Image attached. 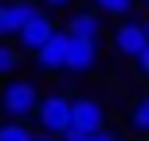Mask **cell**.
Returning <instances> with one entry per match:
<instances>
[{"label":"cell","mask_w":149,"mask_h":141,"mask_svg":"<svg viewBox=\"0 0 149 141\" xmlns=\"http://www.w3.org/2000/svg\"><path fill=\"white\" fill-rule=\"evenodd\" d=\"M36 102H39V90H36V82H28V78H12L4 86V94H0L4 114H12V118H20V122L36 114Z\"/></svg>","instance_id":"obj_1"},{"label":"cell","mask_w":149,"mask_h":141,"mask_svg":"<svg viewBox=\"0 0 149 141\" xmlns=\"http://www.w3.org/2000/svg\"><path fill=\"white\" fill-rule=\"evenodd\" d=\"M36 118H39V129H47V133L59 137L63 129H67V122H71V98H63V94L39 98L36 102Z\"/></svg>","instance_id":"obj_2"},{"label":"cell","mask_w":149,"mask_h":141,"mask_svg":"<svg viewBox=\"0 0 149 141\" xmlns=\"http://www.w3.org/2000/svg\"><path fill=\"white\" fill-rule=\"evenodd\" d=\"M114 47H118V55H126V59L149 55V31H145V24H137V20L118 24V31H114Z\"/></svg>","instance_id":"obj_3"},{"label":"cell","mask_w":149,"mask_h":141,"mask_svg":"<svg viewBox=\"0 0 149 141\" xmlns=\"http://www.w3.org/2000/svg\"><path fill=\"white\" fill-rule=\"evenodd\" d=\"M98 59V43L94 39H82L67 31V43H63V71H90Z\"/></svg>","instance_id":"obj_4"},{"label":"cell","mask_w":149,"mask_h":141,"mask_svg":"<svg viewBox=\"0 0 149 141\" xmlns=\"http://www.w3.org/2000/svg\"><path fill=\"white\" fill-rule=\"evenodd\" d=\"M71 129H79V133H90V129L106 126V106L98 102V98H74L71 102Z\"/></svg>","instance_id":"obj_5"},{"label":"cell","mask_w":149,"mask_h":141,"mask_svg":"<svg viewBox=\"0 0 149 141\" xmlns=\"http://www.w3.org/2000/svg\"><path fill=\"white\" fill-rule=\"evenodd\" d=\"M51 31H55V20H51L47 12H39V8H36V12H31L28 20L20 24V31H16V35H20V43L28 47V51H36V47L43 43V39L51 35Z\"/></svg>","instance_id":"obj_6"},{"label":"cell","mask_w":149,"mask_h":141,"mask_svg":"<svg viewBox=\"0 0 149 141\" xmlns=\"http://www.w3.org/2000/svg\"><path fill=\"white\" fill-rule=\"evenodd\" d=\"M63 43H67V31H51L36 47V59H39L43 71H63Z\"/></svg>","instance_id":"obj_7"},{"label":"cell","mask_w":149,"mask_h":141,"mask_svg":"<svg viewBox=\"0 0 149 141\" xmlns=\"http://www.w3.org/2000/svg\"><path fill=\"white\" fill-rule=\"evenodd\" d=\"M67 31L98 43V35H102V20H98V12H74L71 20H67Z\"/></svg>","instance_id":"obj_8"},{"label":"cell","mask_w":149,"mask_h":141,"mask_svg":"<svg viewBox=\"0 0 149 141\" xmlns=\"http://www.w3.org/2000/svg\"><path fill=\"white\" fill-rule=\"evenodd\" d=\"M0 8H4V28H8V35H16L20 24L36 12V4H28V0H8V4H0Z\"/></svg>","instance_id":"obj_9"},{"label":"cell","mask_w":149,"mask_h":141,"mask_svg":"<svg viewBox=\"0 0 149 141\" xmlns=\"http://www.w3.org/2000/svg\"><path fill=\"white\" fill-rule=\"evenodd\" d=\"M0 141H31V129L24 126L20 118H12V122L0 126Z\"/></svg>","instance_id":"obj_10"},{"label":"cell","mask_w":149,"mask_h":141,"mask_svg":"<svg viewBox=\"0 0 149 141\" xmlns=\"http://www.w3.org/2000/svg\"><path fill=\"white\" fill-rule=\"evenodd\" d=\"M130 126H134L137 133L149 129V98H137V102H134V110H130Z\"/></svg>","instance_id":"obj_11"},{"label":"cell","mask_w":149,"mask_h":141,"mask_svg":"<svg viewBox=\"0 0 149 141\" xmlns=\"http://www.w3.org/2000/svg\"><path fill=\"white\" fill-rule=\"evenodd\" d=\"M98 4V12H106V16H126L130 8H134V0H94Z\"/></svg>","instance_id":"obj_12"},{"label":"cell","mask_w":149,"mask_h":141,"mask_svg":"<svg viewBox=\"0 0 149 141\" xmlns=\"http://www.w3.org/2000/svg\"><path fill=\"white\" fill-rule=\"evenodd\" d=\"M16 59H20V51H16L12 43H0V74H12Z\"/></svg>","instance_id":"obj_13"},{"label":"cell","mask_w":149,"mask_h":141,"mask_svg":"<svg viewBox=\"0 0 149 141\" xmlns=\"http://www.w3.org/2000/svg\"><path fill=\"white\" fill-rule=\"evenodd\" d=\"M86 141H118V137H114L106 126H98V129H90V133H86Z\"/></svg>","instance_id":"obj_14"},{"label":"cell","mask_w":149,"mask_h":141,"mask_svg":"<svg viewBox=\"0 0 149 141\" xmlns=\"http://www.w3.org/2000/svg\"><path fill=\"white\" fill-rule=\"evenodd\" d=\"M59 141H86V133H79V129H71V126H67V129L59 133Z\"/></svg>","instance_id":"obj_15"},{"label":"cell","mask_w":149,"mask_h":141,"mask_svg":"<svg viewBox=\"0 0 149 141\" xmlns=\"http://www.w3.org/2000/svg\"><path fill=\"white\" fill-rule=\"evenodd\" d=\"M31 141H59L55 133H47V129H39V133H31Z\"/></svg>","instance_id":"obj_16"},{"label":"cell","mask_w":149,"mask_h":141,"mask_svg":"<svg viewBox=\"0 0 149 141\" xmlns=\"http://www.w3.org/2000/svg\"><path fill=\"white\" fill-rule=\"evenodd\" d=\"M43 4H47V8H67L71 0H43Z\"/></svg>","instance_id":"obj_17"},{"label":"cell","mask_w":149,"mask_h":141,"mask_svg":"<svg viewBox=\"0 0 149 141\" xmlns=\"http://www.w3.org/2000/svg\"><path fill=\"white\" fill-rule=\"evenodd\" d=\"M134 4H145V0H134Z\"/></svg>","instance_id":"obj_18"}]
</instances>
